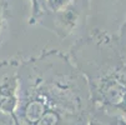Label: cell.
I'll return each instance as SVG.
<instances>
[{
    "mask_svg": "<svg viewBox=\"0 0 126 125\" xmlns=\"http://www.w3.org/2000/svg\"><path fill=\"white\" fill-rule=\"evenodd\" d=\"M16 106L0 125H86L93 110L85 75L66 56L50 51L16 73Z\"/></svg>",
    "mask_w": 126,
    "mask_h": 125,
    "instance_id": "cell-1",
    "label": "cell"
},
{
    "mask_svg": "<svg viewBox=\"0 0 126 125\" xmlns=\"http://www.w3.org/2000/svg\"><path fill=\"white\" fill-rule=\"evenodd\" d=\"M95 43L100 60H94V70L82 73L89 84L93 109L126 120V61L117 41L109 34L101 33Z\"/></svg>",
    "mask_w": 126,
    "mask_h": 125,
    "instance_id": "cell-2",
    "label": "cell"
},
{
    "mask_svg": "<svg viewBox=\"0 0 126 125\" xmlns=\"http://www.w3.org/2000/svg\"><path fill=\"white\" fill-rule=\"evenodd\" d=\"M116 120H117L116 116H111L101 110L93 109L86 125H115Z\"/></svg>",
    "mask_w": 126,
    "mask_h": 125,
    "instance_id": "cell-3",
    "label": "cell"
},
{
    "mask_svg": "<svg viewBox=\"0 0 126 125\" xmlns=\"http://www.w3.org/2000/svg\"><path fill=\"white\" fill-rule=\"evenodd\" d=\"M117 46H119V51H120L122 59L126 61V21L121 28L120 38L117 40Z\"/></svg>",
    "mask_w": 126,
    "mask_h": 125,
    "instance_id": "cell-4",
    "label": "cell"
},
{
    "mask_svg": "<svg viewBox=\"0 0 126 125\" xmlns=\"http://www.w3.org/2000/svg\"><path fill=\"white\" fill-rule=\"evenodd\" d=\"M71 0H46V5L52 11H60L67 8Z\"/></svg>",
    "mask_w": 126,
    "mask_h": 125,
    "instance_id": "cell-5",
    "label": "cell"
},
{
    "mask_svg": "<svg viewBox=\"0 0 126 125\" xmlns=\"http://www.w3.org/2000/svg\"><path fill=\"white\" fill-rule=\"evenodd\" d=\"M115 125H126V120H125L124 118H117Z\"/></svg>",
    "mask_w": 126,
    "mask_h": 125,
    "instance_id": "cell-6",
    "label": "cell"
},
{
    "mask_svg": "<svg viewBox=\"0 0 126 125\" xmlns=\"http://www.w3.org/2000/svg\"><path fill=\"white\" fill-rule=\"evenodd\" d=\"M1 28H3V8L0 5V31H1Z\"/></svg>",
    "mask_w": 126,
    "mask_h": 125,
    "instance_id": "cell-7",
    "label": "cell"
}]
</instances>
